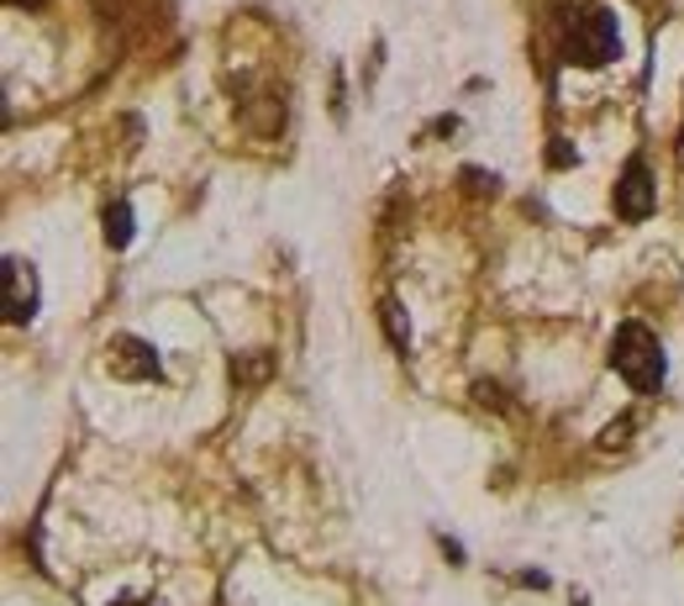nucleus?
<instances>
[{
  "label": "nucleus",
  "instance_id": "2",
  "mask_svg": "<svg viewBox=\"0 0 684 606\" xmlns=\"http://www.w3.org/2000/svg\"><path fill=\"white\" fill-rule=\"evenodd\" d=\"M616 48H621V32H616L611 11H585V17H574V26H568V58H574V64L600 69V64L616 58Z\"/></svg>",
  "mask_w": 684,
  "mask_h": 606
},
{
  "label": "nucleus",
  "instance_id": "1",
  "mask_svg": "<svg viewBox=\"0 0 684 606\" xmlns=\"http://www.w3.org/2000/svg\"><path fill=\"white\" fill-rule=\"evenodd\" d=\"M611 369L632 390H659L663 386V348L642 322H621L611 338Z\"/></svg>",
  "mask_w": 684,
  "mask_h": 606
},
{
  "label": "nucleus",
  "instance_id": "8",
  "mask_svg": "<svg viewBox=\"0 0 684 606\" xmlns=\"http://www.w3.org/2000/svg\"><path fill=\"white\" fill-rule=\"evenodd\" d=\"M384 322H390V333H395V343L405 348V338H411V327L401 322V306H384Z\"/></svg>",
  "mask_w": 684,
  "mask_h": 606
},
{
  "label": "nucleus",
  "instance_id": "7",
  "mask_svg": "<svg viewBox=\"0 0 684 606\" xmlns=\"http://www.w3.org/2000/svg\"><path fill=\"white\" fill-rule=\"evenodd\" d=\"M627 433H632V416H621V422H611L600 443H606V448H616V443H627Z\"/></svg>",
  "mask_w": 684,
  "mask_h": 606
},
{
  "label": "nucleus",
  "instance_id": "3",
  "mask_svg": "<svg viewBox=\"0 0 684 606\" xmlns=\"http://www.w3.org/2000/svg\"><path fill=\"white\" fill-rule=\"evenodd\" d=\"M653 201H659V191H653V174H648L642 159H632L627 174H621V185H616V217L642 221L648 212H653Z\"/></svg>",
  "mask_w": 684,
  "mask_h": 606
},
{
  "label": "nucleus",
  "instance_id": "9",
  "mask_svg": "<svg viewBox=\"0 0 684 606\" xmlns=\"http://www.w3.org/2000/svg\"><path fill=\"white\" fill-rule=\"evenodd\" d=\"M11 6H43V0H11Z\"/></svg>",
  "mask_w": 684,
  "mask_h": 606
},
{
  "label": "nucleus",
  "instance_id": "5",
  "mask_svg": "<svg viewBox=\"0 0 684 606\" xmlns=\"http://www.w3.org/2000/svg\"><path fill=\"white\" fill-rule=\"evenodd\" d=\"M111 369H117L121 380H159V359H153V348L138 338H117L111 348Z\"/></svg>",
  "mask_w": 684,
  "mask_h": 606
},
{
  "label": "nucleus",
  "instance_id": "6",
  "mask_svg": "<svg viewBox=\"0 0 684 606\" xmlns=\"http://www.w3.org/2000/svg\"><path fill=\"white\" fill-rule=\"evenodd\" d=\"M106 242H111V248H127V242H132V212H127L121 201L106 212Z\"/></svg>",
  "mask_w": 684,
  "mask_h": 606
},
{
  "label": "nucleus",
  "instance_id": "4",
  "mask_svg": "<svg viewBox=\"0 0 684 606\" xmlns=\"http://www.w3.org/2000/svg\"><path fill=\"white\" fill-rule=\"evenodd\" d=\"M6 316L22 327L37 316V274L22 259H6Z\"/></svg>",
  "mask_w": 684,
  "mask_h": 606
},
{
  "label": "nucleus",
  "instance_id": "10",
  "mask_svg": "<svg viewBox=\"0 0 684 606\" xmlns=\"http://www.w3.org/2000/svg\"><path fill=\"white\" fill-rule=\"evenodd\" d=\"M127 606H138V602H127Z\"/></svg>",
  "mask_w": 684,
  "mask_h": 606
}]
</instances>
